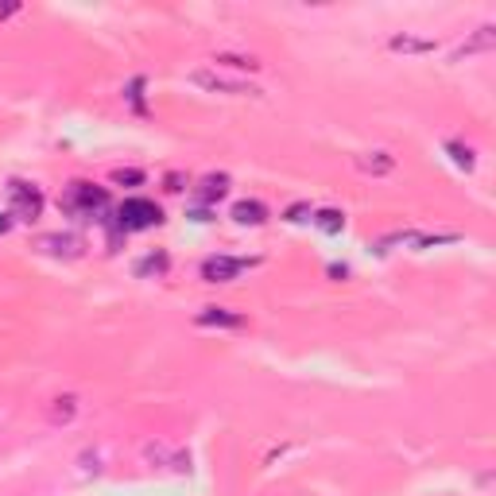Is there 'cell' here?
<instances>
[{"label": "cell", "instance_id": "cell-1", "mask_svg": "<svg viewBox=\"0 0 496 496\" xmlns=\"http://www.w3.org/2000/svg\"><path fill=\"white\" fill-rule=\"evenodd\" d=\"M186 82H190V86H198V90H206V93H229V97H264V90H260V86L244 82V78H225V74H217V70H190V74H186Z\"/></svg>", "mask_w": 496, "mask_h": 496}, {"label": "cell", "instance_id": "cell-2", "mask_svg": "<svg viewBox=\"0 0 496 496\" xmlns=\"http://www.w3.org/2000/svg\"><path fill=\"white\" fill-rule=\"evenodd\" d=\"M117 225L124 229V233H140V229L163 225V210H159L152 198H128L117 210Z\"/></svg>", "mask_w": 496, "mask_h": 496}, {"label": "cell", "instance_id": "cell-3", "mask_svg": "<svg viewBox=\"0 0 496 496\" xmlns=\"http://www.w3.org/2000/svg\"><path fill=\"white\" fill-rule=\"evenodd\" d=\"M58 206L66 214H101L109 206V194L101 186H90V182H70V190L58 198Z\"/></svg>", "mask_w": 496, "mask_h": 496}, {"label": "cell", "instance_id": "cell-4", "mask_svg": "<svg viewBox=\"0 0 496 496\" xmlns=\"http://www.w3.org/2000/svg\"><path fill=\"white\" fill-rule=\"evenodd\" d=\"M8 202H12V214L16 221H35L43 214V194H39V186H31V182H20V179H12L8 182Z\"/></svg>", "mask_w": 496, "mask_h": 496}, {"label": "cell", "instance_id": "cell-5", "mask_svg": "<svg viewBox=\"0 0 496 496\" xmlns=\"http://www.w3.org/2000/svg\"><path fill=\"white\" fill-rule=\"evenodd\" d=\"M260 260H244V256H210L202 264V279L206 283H233L237 276H244L248 268H256Z\"/></svg>", "mask_w": 496, "mask_h": 496}, {"label": "cell", "instance_id": "cell-6", "mask_svg": "<svg viewBox=\"0 0 496 496\" xmlns=\"http://www.w3.org/2000/svg\"><path fill=\"white\" fill-rule=\"evenodd\" d=\"M198 326H206V330H241L244 326V314H237V310H225V306H206L198 318H194Z\"/></svg>", "mask_w": 496, "mask_h": 496}, {"label": "cell", "instance_id": "cell-7", "mask_svg": "<svg viewBox=\"0 0 496 496\" xmlns=\"http://www.w3.org/2000/svg\"><path fill=\"white\" fill-rule=\"evenodd\" d=\"M144 462L148 465H159V469L171 465V469H179V473H182V469L190 465V458L179 454V450H171L167 442H148V446H144Z\"/></svg>", "mask_w": 496, "mask_h": 496}, {"label": "cell", "instance_id": "cell-8", "mask_svg": "<svg viewBox=\"0 0 496 496\" xmlns=\"http://www.w3.org/2000/svg\"><path fill=\"white\" fill-rule=\"evenodd\" d=\"M353 163H357L361 175H372V179H388V175L396 171V155L392 152H365V155L353 159Z\"/></svg>", "mask_w": 496, "mask_h": 496}, {"label": "cell", "instance_id": "cell-9", "mask_svg": "<svg viewBox=\"0 0 496 496\" xmlns=\"http://www.w3.org/2000/svg\"><path fill=\"white\" fill-rule=\"evenodd\" d=\"M388 47L396 51V55H434L438 51V39H423V35H392L388 39Z\"/></svg>", "mask_w": 496, "mask_h": 496}, {"label": "cell", "instance_id": "cell-10", "mask_svg": "<svg viewBox=\"0 0 496 496\" xmlns=\"http://www.w3.org/2000/svg\"><path fill=\"white\" fill-rule=\"evenodd\" d=\"M233 221L237 225H264V221H268V206H264V202H237L233 206Z\"/></svg>", "mask_w": 496, "mask_h": 496}, {"label": "cell", "instance_id": "cell-11", "mask_svg": "<svg viewBox=\"0 0 496 496\" xmlns=\"http://www.w3.org/2000/svg\"><path fill=\"white\" fill-rule=\"evenodd\" d=\"M214 62L217 66H229V70H241V74H256L260 70V58L256 55H237V51H217Z\"/></svg>", "mask_w": 496, "mask_h": 496}, {"label": "cell", "instance_id": "cell-12", "mask_svg": "<svg viewBox=\"0 0 496 496\" xmlns=\"http://www.w3.org/2000/svg\"><path fill=\"white\" fill-rule=\"evenodd\" d=\"M229 194V175H206L202 179V186H198V202H217V198H225Z\"/></svg>", "mask_w": 496, "mask_h": 496}, {"label": "cell", "instance_id": "cell-13", "mask_svg": "<svg viewBox=\"0 0 496 496\" xmlns=\"http://www.w3.org/2000/svg\"><path fill=\"white\" fill-rule=\"evenodd\" d=\"M167 268H171V256L167 252H148L144 260L136 264V276L144 279V276H167Z\"/></svg>", "mask_w": 496, "mask_h": 496}, {"label": "cell", "instance_id": "cell-14", "mask_svg": "<svg viewBox=\"0 0 496 496\" xmlns=\"http://www.w3.org/2000/svg\"><path fill=\"white\" fill-rule=\"evenodd\" d=\"M492 43H496V28H492V24H485V28H477V35H473V39H469L465 47L458 51V58H465V55H477V51H489Z\"/></svg>", "mask_w": 496, "mask_h": 496}, {"label": "cell", "instance_id": "cell-15", "mask_svg": "<svg viewBox=\"0 0 496 496\" xmlns=\"http://www.w3.org/2000/svg\"><path fill=\"white\" fill-rule=\"evenodd\" d=\"M78 415V396H55L51 400V423H70Z\"/></svg>", "mask_w": 496, "mask_h": 496}, {"label": "cell", "instance_id": "cell-16", "mask_svg": "<svg viewBox=\"0 0 496 496\" xmlns=\"http://www.w3.org/2000/svg\"><path fill=\"white\" fill-rule=\"evenodd\" d=\"M442 148H446V152H450V159H454V163L462 167V171H473V167H477V152H473L469 144H458V140H446Z\"/></svg>", "mask_w": 496, "mask_h": 496}, {"label": "cell", "instance_id": "cell-17", "mask_svg": "<svg viewBox=\"0 0 496 496\" xmlns=\"http://www.w3.org/2000/svg\"><path fill=\"white\" fill-rule=\"evenodd\" d=\"M310 221H314L322 233H341V229H345V217L338 214V210H314V214H310Z\"/></svg>", "mask_w": 496, "mask_h": 496}, {"label": "cell", "instance_id": "cell-18", "mask_svg": "<svg viewBox=\"0 0 496 496\" xmlns=\"http://www.w3.org/2000/svg\"><path fill=\"white\" fill-rule=\"evenodd\" d=\"M124 101H128L140 117H144V113H148V105H144V78H132V82L124 86Z\"/></svg>", "mask_w": 496, "mask_h": 496}, {"label": "cell", "instance_id": "cell-19", "mask_svg": "<svg viewBox=\"0 0 496 496\" xmlns=\"http://www.w3.org/2000/svg\"><path fill=\"white\" fill-rule=\"evenodd\" d=\"M43 248H51V252H66V256H78V237H43Z\"/></svg>", "mask_w": 496, "mask_h": 496}, {"label": "cell", "instance_id": "cell-20", "mask_svg": "<svg viewBox=\"0 0 496 496\" xmlns=\"http://www.w3.org/2000/svg\"><path fill=\"white\" fill-rule=\"evenodd\" d=\"M113 182H144V171H132V167L124 171L120 167V171H113Z\"/></svg>", "mask_w": 496, "mask_h": 496}, {"label": "cell", "instance_id": "cell-21", "mask_svg": "<svg viewBox=\"0 0 496 496\" xmlns=\"http://www.w3.org/2000/svg\"><path fill=\"white\" fill-rule=\"evenodd\" d=\"M306 214H310V206H291L283 217H287V221H306Z\"/></svg>", "mask_w": 496, "mask_h": 496}, {"label": "cell", "instance_id": "cell-22", "mask_svg": "<svg viewBox=\"0 0 496 496\" xmlns=\"http://www.w3.org/2000/svg\"><path fill=\"white\" fill-rule=\"evenodd\" d=\"M182 179H179V175H167V190H171V194H179L182 190V186H179Z\"/></svg>", "mask_w": 496, "mask_h": 496}, {"label": "cell", "instance_id": "cell-23", "mask_svg": "<svg viewBox=\"0 0 496 496\" xmlns=\"http://www.w3.org/2000/svg\"><path fill=\"white\" fill-rule=\"evenodd\" d=\"M16 12H20V4H4L0 8V20H8V16H16Z\"/></svg>", "mask_w": 496, "mask_h": 496}, {"label": "cell", "instance_id": "cell-24", "mask_svg": "<svg viewBox=\"0 0 496 496\" xmlns=\"http://www.w3.org/2000/svg\"><path fill=\"white\" fill-rule=\"evenodd\" d=\"M12 229V214H0V233H8Z\"/></svg>", "mask_w": 496, "mask_h": 496}]
</instances>
